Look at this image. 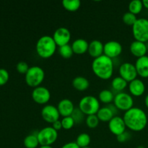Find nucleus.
<instances>
[{"label": "nucleus", "instance_id": "c9c22d12", "mask_svg": "<svg viewBox=\"0 0 148 148\" xmlns=\"http://www.w3.org/2000/svg\"><path fill=\"white\" fill-rule=\"evenodd\" d=\"M130 137H131V134H130V133L129 132L125 131L121 134L117 136L116 139L119 143H125V142L128 141V140H130Z\"/></svg>", "mask_w": 148, "mask_h": 148}, {"label": "nucleus", "instance_id": "39448f33", "mask_svg": "<svg viewBox=\"0 0 148 148\" xmlns=\"http://www.w3.org/2000/svg\"><path fill=\"white\" fill-rule=\"evenodd\" d=\"M78 107L87 116L96 114L101 108L99 100L93 95L82 97L79 101Z\"/></svg>", "mask_w": 148, "mask_h": 148}, {"label": "nucleus", "instance_id": "f704fd0d", "mask_svg": "<svg viewBox=\"0 0 148 148\" xmlns=\"http://www.w3.org/2000/svg\"><path fill=\"white\" fill-rule=\"evenodd\" d=\"M29 68H30V66H28L27 62H23V61L18 62L17 64V66H16V69H17V72L21 74H25V75L27 73Z\"/></svg>", "mask_w": 148, "mask_h": 148}, {"label": "nucleus", "instance_id": "20e7f679", "mask_svg": "<svg viewBox=\"0 0 148 148\" xmlns=\"http://www.w3.org/2000/svg\"><path fill=\"white\" fill-rule=\"evenodd\" d=\"M44 78V70L39 66H30L25 75V79L27 85L33 88L40 86Z\"/></svg>", "mask_w": 148, "mask_h": 148}, {"label": "nucleus", "instance_id": "4be33fe9", "mask_svg": "<svg viewBox=\"0 0 148 148\" xmlns=\"http://www.w3.org/2000/svg\"><path fill=\"white\" fill-rule=\"evenodd\" d=\"M96 115L98 118L99 119L100 121H103V122H108L115 116L108 106L100 108Z\"/></svg>", "mask_w": 148, "mask_h": 148}, {"label": "nucleus", "instance_id": "dca6fc26", "mask_svg": "<svg viewBox=\"0 0 148 148\" xmlns=\"http://www.w3.org/2000/svg\"><path fill=\"white\" fill-rule=\"evenodd\" d=\"M129 91L132 95L136 97L141 96L145 91V85L143 80L136 78L129 82Z\"/></svg>", "mask_w": 148, "mask_h": 148}, {"label": "nucleus", "instance_id": "6ab92c4d", "mask_svg": "<svg viewBox=\"0 0 148 148\" xmlns=\"http://www.w3.org/2000/svg\"><path fill=\"white\" fill-rule=\"evenodd\" d=\"M104 44L99 40H93L89 43L88 52L92 58H97L103 54Z\"/></svg>", "mask_w": 148, "mask_h": 148}, {"label": "nucleus", "instance_id": "412c9836", "mask_svg": "<svg viewBox=\"0 0 148 148\" xmlns=\"http://www.w3.org/2000/svg\"><path fill=\"white\" fill-rule=\"evenodd\" d=\"M72 86L76 90L83 91L88 89L90 86V82L86 77L82 76H77L72 79Z\"/></svg>", "mask_w": 148, "mask_h": 148}, {"label": "nucleus", "instance_id": "f3484780", "mask_svg": "<svg viewBox=\"0 0 148 148\" xmlns=\"http://www.w3.org/2000/svg\"><path fill=\"white\" fill-rule=\"evenodd\" d=\"M134 65L139 76L148 78V56L137 58Z\"/></svg>", "mask_w": 148, "mask_h": 148}, {"label": "nucleus", "instance_id": "37998d69", "mask_svg": "<svg viewBox=\"0 0 148 148\" xmlns=\"http://www.w3.org/2000/svg\"><path fill=\"white\" fill-rule=\"evenodd\" d=\"M145 44H146V46H147V51H148V41L146 42Z\"/></svg>", "mask_w": 148, "mask_h": 148}, {"label": "nucleus", "instance_id": "e433bc0d", "mask_svg": "<svg viewBox=\"0 0 148 148\" xmlns=\"http://www.w3.org/2000/svg\"><path fill=\"white\" fill-rule=\"evenodd\" d=\"M61 148H80L77 145L76 142H69L64 145Z\"/></svg>", "mask_w": 148, "mask_h": 148}, {"label": "nucleus", "instance_id": "9b49d317", "mask_svg": "<svg viewBox=\"0 0 148 148\" xmlns=\"http://www.w3.org/2000/svg\"><path fill=\"white\" fill-rule=\"evenodd\" d=\"M53 38L59 47L69 44L71 40V33L68 28L60 27L56 29L53 34Z\"/></svg>", "mask_w": 148, "mask_h": 148}, {"label": "nucleus", "instance_id": "ea45409f", "mask_svg": "<svg viewBox=\"0 0 148 148\" xmlns=\"http://www.w3.org/2000/svg\"><path fill=\"white\" fill-rule=\"evenodd\" d=\"M145 106H147V108H148V94L146 95V97L145 98Z\"/></svg>", "mask_w": 148, "mask_h": 148}, {"label": "nucleus", "instance_id": "7ed1b4c3", "mask_svg": "<svg viewBox=\"0 0 148 148\" xmlns=\"http://www.w3.org/2000/svg\"><path fill=\"white\" fill-rule=\"evenodd\" d=\"M57 45L53 37L49 35L41 36L36 42V50L38 55L43 59H48L53 56L56 52Z\"/></svg>", "mask_w": 148, "mask_h": 148}, {"label": "nucleus", "instance_id": "1a4fd4ad", "mask_svg": "<svg viewBox=\"0 0 148 148\" xmlns=\"http://www.w3.org/2000/svg\"><path fill=\"white\" fill-rule=\"evenodd\" d=\"M119 76L125 79L127 82L136 79L138 75L135 65L131 62H124L121 64L119 69Z\"/></svg>", "mask_w": 148, "mask_h": 148}, {"label": "nucleus", "instance_id": "c756f323", "mask_svg": "<svg viewBox=\"0 0 148 148\" xmlns=\"http://www.w3.org/2000/svg\"><path fill=\"white\" fill-rule=\"evenodd\" d=\"M85 122L89 128L95 129L99 124L100 120L96 114H92V115L87 116L86 119H85Z\"/></svg>", "mask_w": 148, "mask_h": 148}, {"label": "nucleus", "instance_id": "423d86ee", "mask_svg": "<svg viewBox=\"0 0 148 148\" xmlns=\"http://www.w3.org/2000/svg\"><path fill=\"white\" fill-rule=\"evenodd\" d=\"M132 34L135 40L146 43L148 41V19H137L132 25Z\"/></svg>", "mask_w": 148, "mask_h": 148}, {"label": "nucleus", "instance_id": "aec40b11", "mask_svg": "<svg viewBox=\"0 0 148 148\" xmlns=\"http://www.w3.org/2000/svg\"><path fill=\"white\" fill-rule=\"evenodd\" d=\"M89 43L84 38H77L72 43V48L74 53L83 54L88 51Z\"/></svg>", "mask_w": 148, "mask_h": 148}, {"label": "nucleus", "instance_id": "473e14b6", "mask_svg": "<svg viewBox=\"0 0 148 148\" xmlns=\"http://www.w3.org/2000/svg\"><path fill=\"white\" fill-rule=\"evenodd\" d=\"M61 121H62V128L66 130H71L75 124V121H74V119H72V117L71 116L63 117L62 119L61 120Z\"/></svg>", "mask_w": 148, "mask_h": 148}, {"label": "nucleus", "instance_id": "a878e982", "mask_svg": "<svg viewBox=\"0 0 148 148\" xmlns=\"http://www.w3.org/2000/svg\"><path fill=\"white\" fill-rule=\"evenodd\" d=\"M90 136L85 132L79 134L76 139V143L80 148L89 147V145L90 144Z\"/></svg>", "mask_w": 148, "mask_h": 148}, {"label": "nucleus", "instance_id": "4468645a", "mask_svg": "<svg viewBox=\"0 0 148 148\" xmlns=\"http://www.w3.org/2000/svg\"><path fill=\"white\" fill-rule=\"evenodd\" d=\"M126 128L127 126L124 122V119L119 116H114L108 121V129L110 132L116 137L124 133L126 131Z\"/></svg>", "mask_w": 148, "mask_h": 148}, {"label": "nucleus", "instance_id": "0eeeda50", "mask_svg": "<svg viewBox=\"0 0 148 148\" xmlns=\"http://www.w3.org/2000/svg\"><path fill=\"white\" fill-rule=\"evenodd\" d=\"M38 139L40 145H51L57 140L58 131L52 127H46L38 132Z\"/></svg>", "mask_w": 148, "mask_h": 148}, {"label": "nucleus", "instance_id": "79ce46f5", "mask_svg": "<svg viewBox=\"0 0 148 148\" xmlns=\"http://www.w3.org/2000/svg\"><path fill=\"white\" fill-rule=\"evenodd\" d=\"M137 148H145V147H143V146H142V145H140V146H138Z\"/></svg>", "mask_w": 148, "mask_h": 148}, {"label": "nucleus", "instance_id": "a19ab883", "mask_svg": "<svg viewBox=\"0 0 148 148\" xmlns=\"http://www.w3.org/2000/svg\"><path fill=\"white\" fill-rule=\"evenodd\" d=\"M39 148H53L51 145H40Z\"/></svg>", "mask_w": 148, "mask_h": 148}, {"label": "nucleus", "instance_id": "2eb2a0df", "mask_svg": "<svg viewBox=\"0 0 148 148\" xmlns=\"http://www.w3.org/2000/svg\"><path fill=\"white\" fill-rule=\"evenodd\" d=\"M57 108L61 116L63 117L69 116L72 115L75 107L73 102L69 98H63L59 102Z\"/></svg>", "mask_w": 148, "mask_h": 148}, {"label": "nucleus", "instance_id": "cd10ccee", "mask_svg": "<svg viewBox=\"0 0 148 148\" xmlns=\"http://www.w3.org/2000/svg\"><path fill=\"white\" fill-rule=\"evenodd\" d=\"M128 7L129 12L137 15V14H140L141 12L144 7H143V1L141 0H132L129 4Z\"/></svg>", "mask_w": 148, "mask_h": 148}, {"label": "nucleus", "instance_id": "a18cd8bd", "mask_svg": "<svg viewBox=\"0 0 148 148\" xmlns=\"http://www.w3.org/2000/svg\"><path fill=\"white\" fill-rule=\"evenodd\" d=\"M147 19H148V17H147Z\"/></svg>", "mask_w": 148, "mask_h": 148}, {"label": "nucleus", "instance_id": "a211bd4d", "mask_svg": "<svg viewBox=\"0 0 148 148\" xmlns=\"http://www.w3.org/2000/svg\"><path fill=\"white\" fill-rule=\"evenodd\" d=\"M130 52L137 58L146 56L147 51L145 43L138 41V40H134L132 42L130 46Z\"/></svg>", "mask_w": 148, "mask_h": 148}, {"label": "nucleus", "instance_id": "6e6552de", "mask_svg": "<svg viewBox=\"0 0 148 148\" xmlns=\"http://www.w3.org/2000/svg\"><path fill=\"white\" fill-rule=\"evenodd\" d=\"M114 104L119 110L127 111L134 107V99L131 94L122 91L116 94Z\"/></svg>", "mask_w": 148, "mask_h": 148}, {"label": "nucleus", "instance_id": "f03ea898", "mask_svg": "<svg viewBox=\"0 0 148 148\" xmlns=\"http://www.w3.org/2000/svg\"><path fill=\"white\" fill-rule=\"evenodd\" d=\"M114 63L112 59L103 54L95 58L92 62V69L98 77L102 79H108L114 73Z\"/></svg>", "mask_w": 148, "mask_h": 148}, {"label": "nucleus", "instance_id": "f257e3e1", "mask_svg": "<svg viewBox=\"0 0 148 148\" xmlns=\"http://www.w3.org/2000/svg\"><path fill=\"white\" fill-rule=\"evenodd\" d=\"M123 119L127 128L134 132L142 131L147 124V114L138 107H132L125 111Z\"/></svg>", "mask_w": 148, "mask_h": 148}, {"label": "nucleus", "instance_id": "c85d7f7f", "mask_svg": "<svg viewBox=\"0 0 148 148\" xmlns=\"http://www.w3.org/2000/svg\"><path fill=\"white\" fill-rule=\"evenodd\" d=\"M58 51H59V53L61 55V56L64 58V59H69V58L72 57L74 53L72 45H70L69 43L59 47Z\"/></svg>", "mask_w": 148, "mask_h": 148}, {"label": "nucleus", "instance_id": "9d476101", "mask_svg": "<svg viewBox=\"0 0 148 148\" xmlns=\"http://www.w3.org/2000/svg\"><path fill=\"white\" fill-rule=\"evenodd\" d=\"M32 98L38 104H46L50 101L51 92L47 88L44 86H38L33 88L32 91Z\"/></svg>", "mask_w": 148, "mask_h": 148}, {"label": "nucleus", "instance_id": "4c0bfd02", "mask_svg": "<svg viewBox=\"0 0 148 148\" xmlns=\"http://www.w3.org/2000/svg\"><path fill=\"white\" fill-rule=\"evenodd\" d=\"M52 127H53L54 130H56V131H59L62 128V124L61 120H58V121H55L52 124Z\"/></svg>", "mask_w": 148, "mask_h": 148}, {"label": "nucleus", "instance_id": "bb28decb", "mask_svg": "<svg viewBox=\"0 0 148 148\" xmlns=\"http://www.w3.org/2000/svg\"><path fill=\"white\" fill-rule=\"evenodd\" d=\"M62 5L66 10L75 12L80 7L81 1L79 0H63Z\"/></svg>", "mask_w": 148, "mask_h": 148}, {"label": "nucleus", "instance_id": "b1692460", "mask_svg": "<svg viewBox=\"0 0 148 148\" xmlns=\"http://www.w3.org/2000/svg\"><path fill=\"white\" fill-rule=\"evenodd\" d=\"M38 132L36 134L32 133V134H28L25 137L24 140H23V143H24L25 147L26 148H36L39 145L38 139L37 137Z\"/></svg>", "mask_w": 148, "mask_h": 148}, {"label": "nucleus", "instance_id": "393cba45", "mask_svg": "<svg viewBox=\"0 0 148 148\" xmlns=\"http://www.w3.org/2000/svg\"><path fill=\"white\" fill-rule=\"evenodd\" d=\"M114 96L115 95L112 91L108 89H104L99 92L98 100L103 103H111L112 101H114Z\"/></svg>", "mask_w": 148, "mask_h": 148}, {"label": "nucleus", "instance_id": "c03bdc74", "mask_svg": "<svg viewBox=\"0 0 148 148\" xmlns=\"http://www.w3.org/2000/svg\"><path fill=\"white\" fill-rule=\"evenodd\" d=\"M82 148H91V147H82Z\"/></svg>", "mask_w": 148, "mask_h": 148}, {"label": "nucleus", "instance_id": "ddd939ff", "mask_svg": "<svg viewBox=\"0 0 148 148\" xmlns=\"http://www.w3.org/2000/svg\"><path fill=\"white\" fill-rule=\"evenodd\" d=\"M41 116L43 120L46 122L53 124L55 121L59 120V117L61 115L57 107L53 105L48 104V105L44 106L42 108Z\"/></svg>", "mask_w": 148, "mask_h": 148}, {"label": "nucleus", "instance_id": "2f4dec72", "mask_svg": "<svg viewBox=\"0 0 148 148\" xmlns=\"http://www.w3.org/2000/svg\"><path fill=\"white\" fill-rule=\"evenodd\" d=\"M85 114L78 107V108H75L71 116L74 119L75 124H79V123H82L84 121V119H85Z\"/></svg>", "mask_w": 148, "mask_h": 148}, {"label": "nucleus", "instance_id": "5701e85b", "mask_svg": "<svg viewBox=\"0 0 148 148\" xmlns=\"http://www.w3.org/2000/svg\"><path fill=\"white\" fill-rule=\"evenodd\" d=\"M127 85H128V82L120 76L115 77L111 81V87L113 90L116 91L117 92H122L127 88Z\"/></svg>", "mask_w": 148, "mask_h": 148}, {"label": "nucleus", "instance_id": "58836bf2", "mask_svg": "<svg viewBox=\"0 0 148 148\" xmlns=\"http://www.w3.org/2000/svg\"><path fill=\"white\" fill-rule=\"evenodd\" d=\"M143 7H145L146 9H148V0H143Z\"/></svg>", "mask_w": 148, "mask_h": 148}, {"label": "nucleus", "instance_id": "f8f14e48", "mask_svg": "<svg viewBox=\"0 0 148 148\" xmlns=\"http://www.w3.org/2000/svg\"><path fill=\"white\" fill-rule=\"evenodd\" d=\"M122 52V45L117 40H108L104 44L103 54L111 59H114L119 56Z\"/></svg>", "mask_w": 148, "mask_h": 148}, {"label": "nucleus", "instance_id": "7c9ffc66", "mask_svg": "<svg viewBox=\"0 0 148 148\" xmlns=\"http://www.w3.org/2000/svg\"><path fill=\"white\" fill-rule=\"evenodd\" d=\"M137 17L135 14H132L130 12H127L124 14L122 17L123 22L127 25L132 26L135 23V22L137 20Z\"/></svg>", "mask_w": 148, "mask_h": 148}, {"label": "nucleus", "instance_id": "72a5a7b5", "mask_svg": "<svg viewBox=\"0 0 148 148\" xmlns=\"http://www.w3.org/2000/svg\"><path fill=\"white\" fill-rule=\"evenodd\" d=\"M10 75L7 69L4 68H0V86L4 85L8 82Z\"/></svg>", "mask_w": 148, "mask_h": 148}]
</instances>
